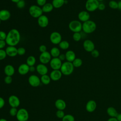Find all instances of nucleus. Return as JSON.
Returning <instances> with one entry per match:
<instances>
[{
	"label": "nucleus",
	"instance_id": "20",
	"mask_svg": "<svg viewBox=\"0 0 121 121\" xmlns=\"http://www.w3.org/2000/svg\"><path fill=\"white\" fill-rule=\"evenodd\" d=\"M78 18L80 21L85 22L89 20L90 18V14L86 11H81L78 14Z\"/></svg>",
	"mask_w": 121,
	"mask_h": 121
},
{
	"label": "nucleus",
	"instance_id": "30",
	"mask_svg": "<svg viewBox=\"0 0 121 121\" xmlns=\"http://www.w3.org/2000/svg\"><path fill=\"white\" fill-rule=\"evenodd\" d=\"M36 62V59L34 56H29L26 60V63L29 66H34Z\"/></svg>",
	"mask_w": 121,
	"mask_h": 121
},
{
	"label": "nucleus",
	"instance_id": "54",
	"mask_svg": "<svg viewBox=\"0 0 121 121\" xmlns=\"http://www.w3.org/2000/svg\"><path fill=\"white\" fill-rule=\"evenodd\" d=\"M12 2H14V3H17L19 0H10Z\"/></svg>",
	"mask_w": 121,
	"mask_h": 121
},
{
	"label": "nucleus",
	"instance_id": "52",
	"mask_svg": "<svg viewBox=\"0 0 121 121\" xmlns=\"http://www.w3.org/2000/svg\"><path fill=\"white\" fill-rule=\"evenodd\" d=\"M107 121H118V120L116 117H111L107 120Z\"/></svg>",
	"mask_w": 121,
	"mask_h": 121
},
{
	"label": "nucleus",
	"instance_id": "36",
	"mask_svg": "<svg viewBox=\"0 0 121 121\" xmlns=\"http://www.w3.org/2000/svg\"><path fill=\"white\" fill-rule=\"evenodd\" d=\"M18 110L17 108L15 107H11L9 111V113L11 116H16L17 114V113Z\"/></svg>",
	"mask_w": 121,
	"mask_h": 121
},
{
	"label": "nucleus",
	"instance_id": "10",
	"mask_svg": "<svg viewBox=\"0 0 121 121\" xmlns=\"http://www.w3.org/2000/svg\"><path fill=\"white\" fill-rule=\"evenodd\" d=\"M49 63L51 68L53 70H60L62 64V61L60 60L58 57L52 58Z\"/></svg>",
	"mask_w": 121,
	"mask_h": 121
},
{
	"label": "nucleus",
	"instance_id": "21",
	"mask_svg": "<svg viewBox=\"0 0 121 121\" xmlns=\"http://www.w3.org/2000/svg\"><path fill=\"white\" fill-rule=\"evenodd\" d=\"M96 108V103L93 100L88 101L86 105V109L89 112H92Z\"/></svg>",
	"mask_w": 121,
	"mask_h": 121
},
{
	"label": "nucleus",
	"instance_id": "50",
	"mask_svg": "<svg viewBox=\"0 0 121 121\" xmlns=\"http://www.w3.org/2000/svg\"><path fill=\"white\" fill-rule=\"evenodd\" d=\"M36 70V68L34 66H29V71L31 72H34Z\"/></svg>",
	"mask_w": 121,
	"mask_h": 121
},
{
	"label": "nucleus",
	"instance_id": "34",
	"mask_svg": "<svg viewBox=\"0 0 121 121\" xmlns=\"http://www.w3.org/2000/svg\"><path fill=\"white\" fill-rule=\"evenodd\" d=\"M109 6L110 8L112 9H117L118 7V2L115 0H111L109 2Z\"/></svg>",
	"mask_w": 121,
	"mask_h": 121
},
{
	"label": "nucleus",
	"instance_id": "39",
	"mask_svg": "<svg viewBox=\"0 0 121 121\" xmlns=\"http://www.w3.org/2000/svg\"><path fill=\"white\" fill-rule=\"evenodd\" d=\"M7 56L5 50L3 49H0V60H4Z\"/></svg>",
	"mask_w": 121,
	"mask_h": 121
},
{
	"label": "nucleus",
	"instance_id": "38",
	"mask_svg": "<svg viewBox=\"0 0 121 121\" xmlns=\"http://www.w3.org/2000/svg\"><path fill=\"white\" fill-rule=\"evenodd\" d=\"M56 115L57 118L59 119H62L65 116V113L63 110H58L56 112Z\"/></svg>",
	"mask_w": 121,
	"mask_h": 121
},
{
	"label": "nucleus",
	"instance_id": "2",
	"mask_svg": "<svg viewBox=\"0 0 121 121\" xmlns=\"http://www.w3.org/2000/svg\"><path fill=\"white\" fill-rule=\"evenodd\" d=\"M74 69V67L72 62L69 61H65L62 63L60 70L62 75L65 76H69L71 75Z\"/></svg>",
	"mask_w": 121,
	"mask_h": 121
},
{
	"label": "nucleus",
	"instance_id": "1",
	"mask_svg": "<svg viewBox=\"0 0 121 121\" xmlns=\"http://www.w3.org/2000/svg\"><path fill=\"white\" fill-rule=\"evenodd\" d=\"M20 39V32L17 29L13 28L7 33L5 41L8 46H16L19 43Z\"/></svg>",
	"mask_w": 121,
	"mask_h": 121
},
{
	"label": "nucleus",
	"instance_id": "43",
	"mask_svg": "<svg viewBox=\"0 0 121 121\" xmlns=\"http://www.w3.org/2000/svg\"><path fill=\"white\" fill-rule=\"evenodd\" d=\"M7 35L4 31H0V40H6Z\"/></svg>",
	"mask_w": 121,
	"mask_h": 121
},
{
	"label": "nucleus",
	"instance_id": "27",
	"mask_svg": "<svg viewBox=\"0 0 121 121\" xmlns=\"http://www.w3.org/2000/svg\"><path fill=\"white\" fill-rule=\"evenodd\" d=\"M50 53L53 58H58L60 54V49L56 47H52L51 49Z\"/></svg>",
	"mask_w": 121,
	"mask_h": 121
},
{
	"label": "nucleus",
	"instance_id": "51",
	"mask_svg": "<svg viewBox=\"0 0 121 121\" xmlns=\"http://www.w3.org/2000/svg\"><path fill=\"white\" fill-rule=\"evenodd\" d=\"M116 118L118 120V121H121V113H118L117 116H116Z\"/></svg>",
	"mask_w": 121,
	"mask_h": 121
},
{
	"label": "nucleus",
	"instance_id": "18",
	"mask_svg": "<svg viewBox=\"0 0 121 121\" xmlns=\"http://www.w3.org/2000/svg\"><path fill=\"white\" fill-rule=\"evenodd\" d=\"M29 72V66L26 63L20 65L18 68V72L20 75H25Z\"/></svg>",
	"mask_w": 121,
	"mask_h": 121
},
{
	"label": "nucleus",
	"instance_id": "26",
	"mask_svg": "<svg viewBox=\"0 0 121 121\" xmlns=\"http://www.w3.org/2000/svg\"><path fill=\"white\" fill-rule=\"evenodd\" d=\"M65 1V0H52V4L54 8L59 9L63 6Z\"/></svg>",
	"mask_w": 121,
	"mask_h": 121
},
{
	"label": "nucleus",
	"instance_id": "16",
	"mask_svg": "<svg viewBox=\"0 0 121 121\" xmlns=\"http://www.w3.org/2000/svg\"><path fill=\"white\" fill-rule=\"evenodd\" d=\"M36 70L39 74H40L41 76H43L47 74L48 69L45 64L40 63L36 66Z\"/></svg>",
	"mask_w": 121,
	"mask_h": 121
},
{
	"label": "nucleus",
	"instance_id": "8",
	"mask_svg": "<svg viewBox=\"0 0 121 121\" xmlns=\"http://www.w3.org/2000/svg\"><path fill=\"white\" fill-rule=\"evenodd\" d=\"M50 40L53 44H59L62 41L61 35L58 32H53L50 35Z\"/></svg>",
	"mask_w": 121,
	"mask_h": 121
},
{
	"label": "nucleus",
	"instance_id": "17",
	"mask_svg": "<svg viewBox=\"0 0 121 121\" xmlns=\"http://www.w3.org/2000/svg\"><path fill=\"white\" fill-rule=\"evenodd\" d=\"M62 74L60 70H53L50 74V77L51 80L54 81L59 80L61 77Z\"/></svg>",
	"mask_w": 121,
	"mask_h": 121
},
{
	"label": "nucleus",
	"instance_id": "35",
	"mask_svg": "<svg viewBox=\"0 0 121 121\" xmlns=\"http://www.w3.org/2000/svg\"><path fill=\"white\" fill-rule=\"evenodd\" d=\"M81 35L79 32H77V33H74L72 37L73 40L75 41L78 42L81 39Z\"/></svg>",
	"mask_w": 121,
	"mask_h": 121
},
{
	"label": "nucleus",
	"instance_id": "11",
	"mask_svg": "<svg viewBox=\"0 0 121 121\" xmlns=\"http://www.w3.org/2000/svg\"><path fill=\"white\" fill-rule=\"evenodd\" d=\"M28 81L29 85L33 87H37L41 83L40 78L35 75H30L28 79Z\"/></svg>",
	"mask_w": 121,
	"mask_h": 121
},
{
	"label": "nucleus",
	"instance_id": "23",
	"mask_svg": "<svg viewBox=\"0 0 121 121\" xmlns=\"http://www.w3.org/2000/svg\"><path fill=\"white\" fill-rule=\"evenodd\" d=\"M55 106L58 110L63 111L66 107V104L63 100L58 99L55 102Z\"/></svg>",
	"mask_w": 121,
	"mask_h": 121
},
{
	"label": "nucleus",
	"instance_id": "29",
	"mask_svg": "<svg viewBox=\"0 0 121 121\" xmlns=\"http://www.w3.org/2000/svg\"><path fill=\"white\" fill-rule=\"evenodd\" d=\"M41 82L45 85H47L50 83L51 79L50 76L46 74L43 76H41L40 78Z\"/></svg>",
	"mask_w": 121,
	"mask_h": 121
},
{
	"label": "nucleus",
	"instance_id": "42",
	"mask_svg": "<svg viewBox=\"0 0 121 121\" xmlns=\"http://www.w3.org/2000/svg\"><path fill=\"white\" fill-rule=\"evenodd\" d=\"M91 54L92 57L94 58H97L99 56V52L97 50L94 49L91 52Z\"/></svg>",
	"mask_w": 121,
	"mask_h": 121
},
{
	"label": "nucleus",
	"instance_id": "24",
	"mask_svg": "<svg viewBox=\"0 0 121 121\" xmlns=\"http://www.w3.org/2000/svg\"><path fill=\"white\" fill-rule=\"evenodd\" d=\"M65 54L66 60L67 61L72 62L76 58L75 53L72 50H69L67 51Z\"/></svg>",
	"mask_w": 121,
	"mask_h": 121
},
{
	"label": "nucleus",
	"instance_id": "44",
	"mask_svg": "<svg viewBox=\"0 0 121 121\" xmlns=\"http://www.w3.org/2000/svg\"><path fill=\"white\" fill-rule=\"evenodd\" d=\"M47 0H36V3L38 6L43 7L45 4L46 3Z\"/></svg>",
	"mask_w": 121,
	"mask_h": 121
},
{
	"label": "nucleus",
	"instance_id": "57",
	"mask_svg": "<svg viewBox=\"0 0 121 121\" xmlns=\"http://www.w3.org/2000/svg\"><path fill=\"white\" fill-rule=\"evenodd\" d=\"M1 21L0 19V23H1Z\"/></svg>",
	"mask_w": 121,
	"mask_h": 121
},
{
	"label": "nucleus",
	"instance_id": "4",
	"mask_svg": "<svg viewBox=\"0 0 121 121\" xmlns=\"http://www.w3.org/2000/svg\"><path fill=\"white\" fill-rule=\"evenodd\" d=\"M29 14L34 18H38L43 15V12L40 6L36 5H31L28 9Z\"/></svg>",
	"mask_w": 121,
	"mask_h": 121
},
{
	"label": "nucleus",
	"instance_id": "19",
	"mask_svg": "<svg viewBox=\"0 0 121 121\" xmlns=\"http://www.w3.org/2000/svg\"><path fill=\"white\" fill-rule=\"evenodd\" d=\"M11 14L9 11L3 9L0 10V19L1 21H5L9 19Z\"/></svg>",
	"mask_w": 121,
	"mask_h": 121
},
{
	"label": "nucleus",
	"instance_id": "40",
	"mask_svg": "<svg viewBox=\"0 0 121 121\" xmlns=\"http://www.w3.org/2000/svg\"><path fill=\"white\" fill-rule=\"evenodd\" d=\"M12 80H13V79L11 76H6L4 79V82L6 84H10L12 82Z\"/></svg>",
	"mask_w": 121,
	"mask_h": 121
},
{
	"label": "nucleus",
	"instance_id": "37",
	"mask_svg": "<svg viewBox=\"0 0 121 121\" xmlns=\"http://www.w3.org/2000/svg\"><path fill=\"white\" fill-rule=\"evenodd\" d=\"M17 7L19 9H23L26 5V2L24 0H20L17 3Z\"/></svg>",
	"mask_w": 121,
	"mask_h": 121
},
{
	"label": "nucleus",
	"instance_id": "32",
	"mask_svg": "<svg viewBox=\"0 0 121 121\" xmlns=\"http://www.w3.org/2000/svg\"><path fill=\"white\" fill-rule=\"evenodd\" d=\"M74 67L76 68L80 67L82 64V60L80 58H76L72 62Z\"/></svg>",
	"mask_w": 121,
	"mask_h": 121
},
{
	"label": "nucleus",
	"instance_id": "6",
	"mask_svg": "<svg viewBox=\"0 0 121 121\" xmlns=\"http://www.w3.org/2000/svg\"><path fill=\"white\" fill-rule=\"evenodd\" d=\"M99 1L97 0H87L85 4V8L87 11L93 12L98 9Z\"/></svg>",
	"mask_w": 121,
	"mask_h": 121
},
{
	"label": "nucleus",
	"instance_id": "5",
	"mask_svg": "<svg viewBox=\"0 0 121 121\" xmlns=\"http://www.w3.org/2000/svg\"><path fill=\"white\" fill-rule=\"evenodd\" d=\"M69 28L70 31L74 33L80 32L82 29V24L80 21L72 20L69 24Z\"/></svg>",
	"mask_w": 121,
	"mask_h": 121
},
{
	"label": "nucleus",
	"instance_id": "47",
	"mask_svg": "<svg viewBox=\"0 0 121 121\" xmlns=\"http://www.w3.org/2000/svg\"><path fill=\"white\" fill-rule=\"evenodd\" d=\"M4 105H5V101L4 99L2 97H0V109L3 108Z\"/></svg>",
	"mask_w": 121,
	"mask_h": 121
},
{
	"label": "nucleus",
	"instance_id": "53",
	"mask_svg": "<svg viewBox=\"0 0 121 121\" xmlns=\"http://www.w3.org/2000/svg\"><path fill=\"white\" fill-rule=\"evenodd\" d=\"M118 9H120V10H121V0L118 1Z\"/></svg>",
	"mask_w": 121,
	"mask_h": 121
},
{
	"label": "nucleus",
	"instance_id": "12",
	"mask_svg": "<svg viewBox=\"0 0 121 121\" xmlns=\"http://www.w3.org/2000/svg\"><path fill=\"white\" fill-rule=\"evenodd\" d=\"M8 102L11 107H18L20 104L19 98L15 95H10L8 99Z\"/></svg>",
	"mask_w": 121,
	"mask_h": 121
},
{
	"label": "nucleus",
	"instance_id": "25",
	"mask_svg": "<svg viewBox=\"0 0 121 121\" xmlns=\"http://www.w3.org/2000/svg\"><path fill=\"white\" fill-rule=\"evenodd\" d=\"M53 8H54L51 3H46L42 7L43 12L44 13H49L53 10Z\"/></svg>",
	"mask_w": 121,
	"mask_h": 121
},
{
	"label": "nucleus",
	"instance_id": "48",
	"mask_svg": "<svg viewBox=\"0 0 121 121\" xmlns=\"http://www.w3.org/2000/svg\"><path fill=\"white\" fill-rule=\"evenodd\" d=\"M105 8V6L103 3H99L98 9L100 10H104Z\"/></svg>",
	"mask_w": 121,
	"mask_h": 121
},
{
	"label": "nucleus",
	"instance_id": "33",
	"mask_svg": "<svg viewBox=\"0 0 121 121\" xmlns=\"http://www.w3.org/2000/svg\"><path fill=\"white\" fill-rule=\"evenodd\" d=\"M62 121H75V118L72 115L68 114L65 115L62 119Z\"/></svg>",
	"mask_w": 121,
	"mask_h": 121
},
{
	"label": "nucleus",
	"instance_id": "46",
	"mask_svg": "<svg viewBox=\"0 0 121 121\" xmlns=\"http://www.w3.org/2000/svg\"><path fill=\"white\" fill-rule=\"evenodd\" d=\"M7 44L5 40H0V49H3Z\"/></svg>",
	"mask_w": 121,
	"mask_h": 121
},
{
	"label": "nucleus",
	"instance_id": "3",
	"mask_svg": "<svg viewBox=\"0 0 121 121\" xmlns=\"http://www.w3.org/2000/svg\"><path fill=\"white\" fill-rule=\"evenodd\" d=\"M96 28V25L92 20H88L83 22L82 24V30L85 33L90 34L94 32Z\"/></svg>",
	"mask_w": 121,
	"mask_h": 121
},
{
	"label": "nucleus",
	"instance_id": "28",
	"mask_svg": "<svg viewBox=\"0 0 121 121\" xmlns=\"http://www.w3.org/2000/svg\"><path fill=\"white\" fill-rule=\"evenodd\" d=\"M107 113L111 117H116L118 113L116 110L113 107H109L107 109Z\"/></svg>",
	"mask_w": 121,
	"mask_h": 121
},
{
	"label": "nucleus",
	"instance_id": "55",
	"mask_svg": "<svg viewBox=\"0 0 121 121\" xmlns=\"http://www.w3.org/2000/svg\"><path fill=\"white\" fill-rule=\"evenodd\" d=\"M0 121H8L4 118H1V119H0Z\"/></svg>",
	"mask_w": 121,
	"mask_h": 121
},
{
	"label": "nucleus",
	"instance_id": "9",
	"mask_svg": "<svg viewBox=\"0 0 121 121\" xmlns=\"http://www.w3.org/2000/svg\"><path fill=\"white\" fill-rule=\"evenodd\" d=\"M39 60L41 63L46 64L50 62L52 59V56L50 53L47 51L42 52L39 57Z\"/></svg>",
	"mask_w": 121,
	"mask_h": 121
},
{
	"label": "nucleus",
	"instance_id": "56",
	"mask_svg": "<svg viewBox=\"0 0 121 121\" xmlns=\"http://www.w3.org/2000/svg\"><path fill=\"white\" fill-rule=\"evenodd\" d=\"M98 1H103L104 0H97Z\"/></svg>",
	"mask_w": 121,
	"mask_h": 121
},
{
	"label": "nucleus",
	"instance_id": "14",
	"mask_svg": "<svg viewBox=\"0 0 121 121\" xmlns=\"http://www.w3.org/2000/svg\"><path fill=\"white\" fill-rule=\"evenodd\" d=\"M83 45L85 50L87 52H91L93 50L95 49V44L94 43L89 39L85 40Z\"/></svg>",
	"mask_w": 121,
	"mask_h": 121
},
{
	"label": "nucleus",
	"instance_id": "22",
	"mask_svg": "<svg viewBox=\"0 0 121 121\" xmlns=\"http://www.w3.org/2000/svg\"><path fill=\"white\" fill-rule=\"evenodd\" d=\"M15 72L14 67L10 64H8L5 66L4 69V72L6 76H12Z\"/></svg>",
	"mask_w": 121,
	"mask_h": 121
},
{
	"label": "nucleus",
	"instance_id": "15",
	"mask_svg": "<svg viewBox=\"0 0 121 121\" xmlns=\"http://www.w3.org/2000/svg\"><path fill=\"white\" fill-rule=\"evenodd\" d=\"M7 55L10 57H14L17 54V49L15 46H8L5 50Z\"/></svg>",
	"mask_w": 121,
	"mask_h": 121
},
{
	"label": "nucleus",
	"instance_id": "13",
	"mask_svg": "<svg viewBox=\"0 0 121 121\" xmlns=\"http://www.w3.org/2000/svg\"><path fill=\"white\" fill-rule=\"evenodd\" d=\"M49 18L45 15H42L37 18L38 25L42 28H44L47 26L49 24Z\"/></svg>",
	"mask_w": 121,
	"mask_h": 121
},
{
	"label": "nucleus",
	"instance_id": "45",
	"mask_svg": "<svg viewBox=\"0 0 121 121\" xmlns=\"http://www.w3.org/2000/svg\"><path fill=\"white\" fill-rule=\"evenodd\" d=\"M39 51L42 53V52H45L47 51V47L46 46L44 45V44H42L39 47Z\"/></svg>",
	"mask_w": 121,
	"mask_h": 121
},
{
	"label": "nucleus",
	"instance_id": "58",
	"mask_svg": "<svg viewBox=\"0 0 121 121\" xmlns=\"http://www.w3.org/2000/svg\"></svg>",
	"mask_w": 121,
	"mask_h": 121
},
{
	"label": "nucleus",
	"instance_id": "7",
	"mask_svg": "<svg viewBox=\"0 0 121 121\" xmlns=\"http://www.w3.org/2000/svg\"><path fill=\"white\" fill-rule=\"evenodd\" d=\"M16 118L18 121H27L29 118V113L27 110L20 108L18 110Z\"/></svg>",
	"mask_w": 121,
	"mask_h": 121
},
{
	"label": "nucleus",
	"instance_id": "41",
	"mask_svg": "<svg viewBox=\"0 0 121 121\" xmlns=\"http://www.w3.org/2000/svg\"><path fill=\"white\" fill-rule=\"evenodd\" d=\"M25 53H26V49L24 47H21L17 48V54L18 55L22 56L24 55Z\"/></svg>",
	"mask_w": 121,
	"mask_h": 121
},
{
	"label": "nucleus",
	"instance_id": "49",
	"mask_svg": "<svg viewBox=\"0 0 121 121\" xmlns=\"http://www.w3.org/2000/svg\"><path fill=\"white\" fill-rule=\"evenodd\" d=\"M59 59L61 60V61H63V60H64L65 59H66V57H65V54H60V55H59V56L58 57Z\"/></svg>",
	"mask_w": 121,
	"mask_h": 121
},
{
	"label": "nucleus",
	"instance_id": "31",
	"mask_svg": "<svg viewBox=\"0 0 121 121\" xmlns=\"http://www.w3.org/2000/svg\"><path fill=\"white\" fill-rule=\"evenodd\" d=\"M59 47L62 50H67L69 48V43L65 40H62L59 44Z\"/></svg>",
	"mask_w": 121,
	"mask_h": 121
}]
</instances>
